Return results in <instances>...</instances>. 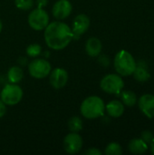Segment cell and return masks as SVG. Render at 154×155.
Returning a JSON list of instances; mask_svg holds the SVG:
<instances>
[{
	"label": "cell",
	"instance_id": "9",
	"mask_svg": "<svg viewBox=\"0 0 154 155\" xmlns=\"http://www.w3.org/2000/svg\"><path fill=\"white\" fill-rule=\"evenodd\" d=\"M50 84L54 89L64 88L68 82V73L64 68H54L49 74Z\"/></svg>",
	"mask_w": 154,
	"mask_h": 155
},
{
	"label": "cell",
	"instance_id": "21",
	"mask_svg": "<svg viewBox=\"0 0 154 155\" xmlns=\"http://www.w3.org/2000/svg\"><path fill=\"white\" fill-rule=\"evenodd\" d=\"M26 54L30 57H37L42 53V47L38 44H31L26 47Z\"/></svg>",
	"mask_w": 154,
	"mask_h": 155
},
{
	"label": "cell",
	"instance_id": "16",
	"mask_svg": "<svg viewBox=\"0 0 154 155\" xmlns=\"http://www.w3.org/2000/svg\"><path fill=\"white\" fill-rule=\"evenodd\" d=\"M149 144H147L142 138H135L130 141L128 150L133 154H143L148 151Z\"/></svg>",
	"mask_w": 154,
	"mask_h": 155
},
{
	"label": "cell",
	"instance_id": "2",
	"mask_svg": "<svg viewBox=\"0 0 154 155\" xmlns=\"http://www.w3.org/2000/svg\"><path fill=\"white\" fill-rule=\"evenodd\" d=\"M80 111L84 118L93 120L103 115L105 104L102 98L96 95H92L83 101L80 106Z\"/></svg>",
	"mask_w": 154,
	"mask_h": 155
},
{
	"label": "cell",
	"instance_id": "27",
	"mask_svg": "<svg viewBox=\"0 0 154 155\" xmlns=\"http://www.w3.org/2000/svg\"><path fill=\"white\" fill-rule=\"evenodd\" d=\"M5 112H6V105L0 99V119L5 114Z\"/></svg>",
	"mask_w": 154,
	"mask_h": 155
},
{
	"label": "cell",
	"instance_id": "23",
	"mask_svg": "<svg viewBox=\"0 0 154 155\" xmlns=\"http://www.w3.org/2000/svg\"><path fill=\"white\" fill-rule=\"evenodd\" d=\"M141 138L147 143V144H150L152 143V141L154 139L153 134L149 131V130H145L141 134Z\"/></svg>",
	"mask_w": 154,
	"mask_h": 155
},
{
	"label": "cell",
	"instance_id": "7",
	"mask_svg": "<svg viewBox=\"0 0 154 155\" xmlns=\"http://www.w3.org/2000/svg\"><path fill=\"white\" fill-rule=\"evenodd\" d=\"M52 66L45 59H34L28 64V72L30 75L35 79H43L49 75Z\"/></svg>",
	"mask_w": 154,
	"mask_h": 155
},
{
	"label": "cell",
	"instance_id": "22",
	"mask_svg": "<svg viewBox=\"0 0 154 155\" xmlns=\"http://www.w3.org/2000/svg\"><path fill=\"white\" fill-rule=\"evenodd\" d=\"M15 6L20 10H29L34 5V0H15Z\"/></svg>",
	"mask_w": 154,
	"mask_h": 155
},
{
	"label": "cell",
	"instance_id": "29",
	"mask_svg": "<svg viewBox=\"0 0 154 155\" xmlns=\"http://www.w3.org/2000/svg\"><path fill=\"white\" fill-rule=\"evenodd\" d=\"M2 29H3V24H2V22H1V20H0V33H1Z\"/></svg>",
	"mask_w": 154,
	"mask_h": 155
},
{
	"label": "cell",
	"instance_id": "25",
	"mask_svg": "<svg viewBox=\"0 0 154 155\" xmlns=\"http://www.w3.org/2000/svg\"><path fill=\"white\" fill-rule=\"evenodd\" d=\"M102 153H103L97 148H90L84 152V154L86 155H101Z\"/></svg>",
	"mask_w": 154,
	"mask_h": 155
},
{
	"label": "cell",
	"instance_id": "26",
	"mask_svg": "<svg viewBox=\"0 0 154 155\" xmlns=\"http://www.w3.org/2000/svg\"><path fill=\"white\" fill-rule=\"evenodd\" d=\"M37 8H44L48 5V0H35Z\"/></svg>",
	"mask_w": 154,
	"mask_h": 155
},
{
	"label": "cell",
	"instance_id": "20",
	"mask_svg": "<svg viewBox=\"0 0 154 155\" xmlns=\"http://www.w3.org/2000/svg\"><path fill=\"white\" fill-rule=\"evenodd\" d=\"M104 153L106 155H121L123 153V148L118 143H111L106 146Z\"/></svg>",
	"mask_w": 154,
	"mask_h": 155
},
{
	"label": "cell",
	"instance_id": "8",
	"mask_svg": "<svg viewBox=\"0 0 154 155\" xmlns=\"http://www.w3.org/2000/svg\"><path fill=\"white\" fill-rule=\"evenodd\" d=\"M64 149L69 154L78 153L83 147V138L78 133L68 134L64 138Z\"/></svg>",
	"mask_w": 154,
	"mask_h": 155
},
{
	"label": "cell",
	"instance_id": "18",
	"mask_svg": "<svg viewBox=\"0 0 154 155\" xmlns=\"http://www.w3.org/2000/svg\"><path fill=\"white\" fill-rule=\"evenodd\" d=\"M121 94V99H122V103L128 106V107H133L135 105L136 102H137V96L135 94V93H133V91L130 90H125V91H122L120 93Z\"/></svg>",
	"mask_w": 154,
	"mask_h": 155
},
{
	"label": "cell",
	"instance_id": "14",
	"mask_svg": "<svg viewBox=\"0 0 154 155\" xmlns=\"http://www.w3.org/2000/svg\"><path fill=\"white\" fill-rule=\"evenodd\" d=\"M133 74L135 80L141 83L147 82L151 78V74L148 71V66L144 61H140L139 63H136V68Z\"/></svg>",
	"mask_w": 154,
	"mask_h": 155
},
{
	"label": "cell",
	"instance_id": "10",
	"mask_svg": "<svg viewBox=\"0 0 154 155\" xmlns=\"http://www.w3.org/2000/svg\"><path fill=\"white\" fill-rule=\"evenodd\" d=\"M73 5L69 0H58L53 6V15L57 20L66 19L72 13Z\"/></svg>",
	"mask_w": 154,
	"mask_h": 155
},
{
	"label": "cell",
	"instance_id": "5",
	"mask_svg": "<svg viewBox=\"0 0 154 155\" xmlns=\"http://www.w3.org/2000/svg\"><path fill=\"white\" fill-rule=\"evenodd\" d=\"M101 89L110 94H120L124 87V82L120 74H106L100 82Z\"/></svg>",
	"mask_w": 154,
	"mask_h": 155
},
{
	"label": "cell",
	"instance_id": "11",
	"mask_svg": "<svg viewBox=\"0 0 154 155\" xmlns=\"http://www.w3.org/2000/svg\"><path fill=\"white\" fill-rule=\"evenodd\" d=\"M90 18L85 14L77 15L73 21L72 31L74 33V38L84 35L90 27Z\"/></svg>",
	"mask_w": 154,
	"mask_h": 155
},
{
	"label": "cell",
	"instance_id": "3",
	"mask_svg": "<svg viewBox=\"0 0 154 155\" xmlns=\"http://www.w3.org/2000/svg\"><path fill=\"white\" fill-rule=\"evenodd\" d=\"M115 71L122 76L132 75L136 68V61L132 54L126 50L119 51L113 61Z\"/></svg>",
	"mask_w": 154,
	"mask_h": 155
},
{
	"label": "cell",
	"instance_id": "12",
	"mask_svg": "<svg viewBox=\"0 0 154 155\" xmlns=\"http://www.w3.org/2000/svg\"><path fill=\"white\" fill-rule=\"evenodd\" d=\"M138 105L141 112L148 118H154V95L146 94L139 98Z\"/></svg>",
	"mask_w": 154,
	"mask_h": 155
},
{
	"label": "cell",
	"instance_id": "13",
	"mask_svg": "<svg viewBox=\"0 0 154 155\" xmlns=\"http://www.w3.org/2000/svg\"><path fill=\"white\" fill-rule=\"evenodd\" d=\"M103 45L99 38L90 37L85 43V52L91 57H96L102 53Z\"/></svg>",
	"mask_w": 154,
	"mask_h": 155
},
{
	"label": "cell",
	"instance_id": "28",
	"mask_svg": "<svg viewBox=\"0 0 154 155\" xmlns=\"http://www.w3.org/2000/svg\"><path fill=\"white\" fill-rule=\"evenodd\" d=\"M150 149H151V152L152 153L154 154V139L152 141V143H150Z\"/></svg>",
	"mask_w": 154,
	"mask_h": 155
},
{
	"label": "cell",
	"instance_id": "15",
	"mask_svg": "<svg viewBox=\"0 0 154 155\" xmlns=\"http://www.w3.org/2000/svg\"><path fill=\"white\" fill-rule=\"evenodd\" d=\"M105 110L111 117H121L124 113V104L118 100H113L105 105Z\"/></svg>",
	"mask_w": 154,
	"mask_h": 155
},
{
	"label": "cell",
	"instance_id": "6",
	"mask_svg": "<svg viewBox=\"0 0 154 155\" xmlns=\"http://www.w3.org/2000/svg\"><path fill=\"white\" fill-rule=\"evenodd\" d=\"M27 22L29 26L35 31H42L49 24V15L44 8H35L28 15Z\"/></svg>",
	"mask_w": 154,
	"mask_h": 155
},
{
	"label": "cell",
	"instance_id": "1",
	"mask_svg": "<svg viewBox=\"0 0 154 155\" xmlns=\"http://www.w3.org/2000/svg\"><path fill=\"white\" fill-rule=\"evenodd\" d=\"M74 39L72 28L64 22L54 21L44 28V40L47 46L53 50H63Z\"/></svg>",
	"mask_w": 154,
	"mask_h": 155
},
{
	"label": "cell",
	"instance_id": "24",
	"mask_svg": "<svg viewBox=\"0 0 154 155\" xmlns=\"http://www.w3.org/2000/svg\"><path fill=\"white\" fill-rule=\"evenodd\" d=\"M98 56H99V57H98V63H99L102 66L107 67V66L110 65L111 60H110V58H109L106 54H100Z\"/></svg>",
	"mask_w": 154,
	"mask_h": 155
},
{
	"label": "cell",
	"instance_id": "4",
	"mask_svg": "<svg viewBox=\"0 0 154 155\" xmlns=\"http://www.w3.org/2000/svg\"><path fill=\"white\" fill-rule=\"evenodd\" d=\"M23 95L24 93L22 88L16 84H8L0 92V99L8 106H14L19 104Z\"/></svg>",
	"mask_w": 154,
	"mask_h": 155
},
{
	"label": "cell",
	"instance_id": "19",
	"mask_svg": "<svg viewBox=\"0 0 154 155\" xmlns=\"http://www.w3.org/2000/svg\"><path fill=\"white\" fill-rule=\"evenodd\" d=\"M68 129L72 133H79L83 129V120L79 116H73L68 121Z\"/></svg>",
	"mask_w": 154,
	"mask_h": 155
},
{
	"label": "cell",
	"instance_id": "17",
	"mask_svg": "<svg viewBox=\"0 0 154 155\" xmlns=\"http://www.w3.org/2000/svg\"><path fill=\"white\" fill-rule=\"evenodd\" d=\"M24 78V71L20 66L14 65L7 72V79L11 84H17Z\"/></svg>",
	"mask_w": 154,
	"mask_h": 155
}]
</instances>
